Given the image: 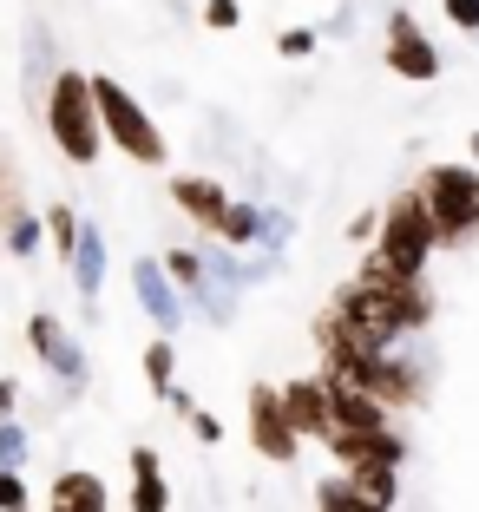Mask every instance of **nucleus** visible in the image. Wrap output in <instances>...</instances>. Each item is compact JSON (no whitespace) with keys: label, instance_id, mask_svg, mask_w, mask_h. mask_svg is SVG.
I'll list each match as a JSON object with an SVG mask.
<instances>
[{"label":"nucleus","instance_id":"11","mask_svg":"<svg viewBox=\"0 0 479 512\" xmlns=\"http://www.w3.org/2000/svg\"><path fill=\"white\" fill-rule=\"evenodd\" d=\"M66 270H73L79 296H99L105 289V237H99V224H79L73 250H66Z\"/></svg>","mask_w":479,"mask_h":512},{"label":"nucleus","instance_id":"19","mask_svg":"<svg viewBox=\"0 0 479 512\" xmlns=\"http://www.w3.org/2000/svg\"><path fill=\"white\" fill-rule=\"evenodd\" d=\"M0 467H27V427L0 414Z\"/></svg>","mask_w":479,"mask_h":512},{"label":"nucleus","instance_id":"13","mask_svg":"<svg viewBox=\"0 0 479 512\" xmlns=\"http://www.w3.org/2000/svg\"><path fill=\"white\" fill-rule=\"evenodd\" d=\"M315 506H322V512H388V499L368 493V486H355V480H322Z\"/></svg>","mask_w":479,"mask_h":512},{"label":"nucleus","instance_id":"18","mask_svg":"<svg viewBox=\"0 0 479 512\" xmlns=\"http://www.w3.org/2000/svg\"><path fill=\"white\" fill-rule=\"evenodd\" d=\"M171 362H178V348H171V335H165V342H151V348H145V375H151V388H165V394H171Z\"/></svg>","mask_w":479,"mask_h":512},{"label":"nucleus","instance_id":"6","mask_svg":"<svg viewBox=\"0 0 479 512\" xmlns=\"http://www.w3.org/2000/svg\"><path fill=\"white\" fill-rule=\"evenodd\" d=\"M250 440L263 460H289L296 453V421H289V407L276 388H250Z\"/></svg>","mask_w":479,"mask_h":512},{"label":"nucleus","instance_id":"5","mask_svg":"<svg viewBox=\"0 0 479 512\" xmlns=\"http://www.w3.org/2000/svg\"><path fill=\"white\" fill-rule=\"evenodd\" d=\"M420 211L434 224V243H460L479 224V171L473 165H434L420 184Z\"/></svg>","mask_w":479,"mask_h":512},{"label":"nucleus","instance_id":"16","mask_svg":"<svg viewBox=\"0 0 479 512\" xmlns=\"http://www.w3.org/2000/svg\"><path fill=\"white\" fill-rule=\"evenodd\" d=\"M14 211H27V204H20V165L7 158V145H0V224Z\"/></svg>","mask_w":479,"mask_h":512},{"label":"nucleus","instance_id":"1","mask_svg":"<svg viewBox=\"0 0 479 512\" xmlns=\"http://www.w3.org/2000/svg\"><path fill=\"white\" fill-rule=\"evenodd\" d=\"M335 322H348L368 342H401L407 329L427 322V302H420L414 283H355L342 296V309H335Z\"/></svg>","mask_w":479,"mask_h":512},{"label":"nucleus","instance_id":"9","mask_svg":"<svg viewBox=\"0 0 479 512\" xmlns=\"http://www.w3.org/2000/svg\"><path fill=\"white\" fill-rule=\"evenodd\" d=\"M132 283H138V302H145V316L158 322L165 335H178V322H184V296L171 289L165 263H151V256H138V263H132Z\"/></svg>","mask_w":479,"mask_h":512},{"label":"nucleus","instance_id":"4","mask_svg":"<svg viewBox=\"0 0 479 512\" xmlns=\"http://www.w3.org/2000/svg\"><path fill=\"white\" fill-rule=\"evenodd\" d=\"M92 86V112H99V132L112 138V145L125 151V158H138V165H165V138H158V125L145 119V106H138L132 92L119 86V79H86Z\"/></svg>","mask_w":479,"mask_h":512},{"label":"nucleus","instance_id":"2","mask_svg":"<svg viewBox=\"0 0 479 512\" xmlns=\"http://www.w3.org/2000/svg\"><path fill=\"white\" fill-rule=\"evenodd\" d=\"M46 132H53V145H60L73 165H92V158H99L105 132H99V112H92L86 73H53V86H46Z\"/></svg>","mask_w":479,"mask_h":512},{"label":"nucleus","instance_id":"15","mask_svg":"<svg viewBox=\"0 0 479 512\" xmlns=\"http://www.w3.org/2000/svg\"><path fill=\"white\" fill-rule=\"evenodd\" d=\"M0 230H7V250H14V256H33V250H40V217H33V211H14Z\"/></svg>","mask_w":479,"mask_h":512},{"label":"nucleus","instance_id":"12","mask_svg":"<svg viewBox=\"0 0 479 512\" xmlns=\"http://www.w3.org/2000/svg\"><path fill=\"white\" fill-rule=\"evenodd\" d=\"M171 197H178V211H191L204 230H217V217H224V204H230V191H224V184H210V178H178Z\"/></svg>","mask_w":479,"mask_h":512},{"label":"nucleus","instance_id":"17","mask_svg":"<svg viewBox=\"0 0 479 512\" xmlns=\"http://www.w3.org/2000/svg\"><path fill=\"white\" fill-rule=\"evenodd\" d=\"M165 506H171V493H165V480H158V467L138 473V486H132V512H165Z\"/></svg>","mask_w":479,"mask_h":512},{"label":"nucleus","instance_id":"3","mask_svg":"<svg viewBox=\"0 0 479 512\" xmlns=\"http://www.w3.org/2000/svg\"><path fill=\"white\" fill-rule=\"evenodd\" d=\"M427 250H434V224L420 211V197H407V204L388 211V230H381L375 256H368V283H414Z\"/></svg>","mask_w":479,"mask_h":512},{"label":"nucleus","instance_id":"20","mask_svg":"<svg viewBox=\"0 0 479 512\" xmlns=\"http://www.w3.org/2000/svg\"><path fill=\"white\" fill-rule=\"evenodd\" d=\"M46 237H53V250H73V237H79V217L66 211V204H53V211H46Z\"/></svg>","mask_w":479,"mask_h":512},{"label":"nucleus","instance_id":"14","mask_svg":"<svg viewBox=\"0 0 479 512\" xmlns=\"http://www.w3.org/2000/svg\"><path fill=\"white\" fill-rule=\"evenodd\" d=\"M256 224H263V217H256L250 204H224V217H217V237H230V243H256Z\"/></svg>","mask_w":479,"mask_h":512},{"label":"nucleus","instance_id":"24","mask_svg":"<svg viewBox=\"0 0 479 512\" xmlns=\"http://www.w3.org/2000/svg\"><path fill=\"white\" fill-rule=\"evenodd\" d=\"M165 276H178V283H197V276H204V263H197V256H171V263H165Z\"/></svg>","mask_w":479,"mask_h":512},{"label":"nucleus","instance_id":"22","mask_svg":"<svg viewBox=\"0 0 479 512\" xmlns=\"http://www.w3.org/2000/svg\"><path fill=\"white\" fill-rule=\"evenodd\" d=\"M204 20H210L217 33H230V27L243 20V7H237V0H204Z\"/></svg>","mask_w":479,"mask_h":512},{"label":"nucleus","instance_id":"21","mask_svg":"<svg viewBox=\"0 0 479 512\" xmlns=\"http://www.w3.org/2000/svg\"><path fill=\"white\" fill-rule=\"evenodd\" d=\"M27 480H20V467H0V512H27Z\"/></svg>","mask_w":479,"mask_h":512},{"label":"nucleus","instance_id":"8","mask_svg":"<svg viewBox=\"0 0 479 512\" xmlns=\"http://www.w3.org/2000/svg\"><path fill=\"white\" fill-rule=\"evenodd\" d=\"M388 66L401 79H440V53L427 46V33L414 27V14H394L388 20Z\"/></svg>","mask_w":479,"mask_h":512},{"label":"nucleus","instance_id":"23","mask_svg":"<svg viewBox=\"0 0 479 512\" xmlns=\"http://www.w3.org/2000/svg\"><path fill=\"white\" fill-rule=\"evenodd\" d=\"M447 20L466 33H479V0H447Z\"/></svg>","mask_w":479,"mask_h":512},{"label":"nucleus","instance_id":"26","mask_svg":"<svg viewBox=\"0 0 479 512\" xmlns=\"http://www.w3.org/2000/svg\"><path fill=\"white\" fill-rule=\"evenodd\" d=\"M14 401H20V381H14V375H0V414H14Z\"/></svg>","mask_w":479,"mask_h":512},{"label":"nucleus","instance_id":"10","mask_svg":"<svg viewBox=\"0 0 479 512\" xmlns=\"http://www.w3.org/2000/svg\"><path fill=\"white\" fill-rule=\"evenodd\" d=\"M46 512H105V480L86 467H66L46 493Z\"/></svg>","mask_w":479,"mask_h":512},{"label":"nucleus","instance_id":"25","mask_svg":"<svg viewBox=\"0 0 479 512\" xmlns=\"http://www.w3.org/2000/svg\"><path fill=\"white\" fill-rule=\"evenodd\" d=\"M309 46H315V27H289L283 33V53H309Z\"/></svg>","mask_w":479,"mask_h":512},{"label":"nucleus","instance_id":"7","mask_svg":"<svg viewBox=\"0 0 479 512\" xmlns=\"http://www.w3.org/2000/svg\"><path fill=\"white\" fill-rule=\"evenodd\" d=\"M27 342H33V355H40V362L53 368L60 381H73V388L86 381V355H79V342L66 335L60 316H33V322H27Z\"/></svg>","mask_w":479,"mask_h":512}]
</instances>
